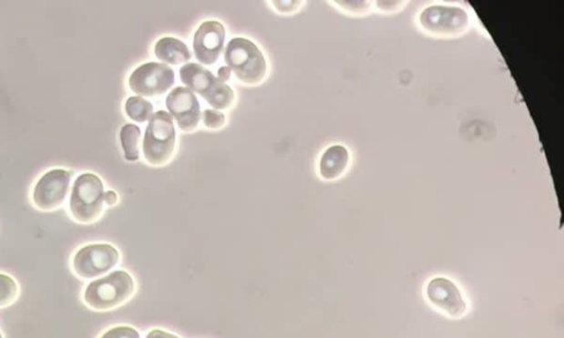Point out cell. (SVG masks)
<instances>
[{"mask_svg": "<svg viewBox=\"0 0 564 338\" xmlns=\"http://www.w3.org/2000/svg\"><path fill=\"white\" fill-rule=\"evenodd\" d=\"M136 292L134 277L128 271H115L89 282L83 292V302L95 312H109L128 303Z\"/></svg>", "mask_w": 564, "mask_h": 338, "instance_id": "1", "label": "cell"}, {"mask_svg": "<svg viewBox=\"0 0 564 338\" xmlns=\"http://www.w3.org/2000/svg\"><path fill=\"white\" fill-rule=\"evenodd\" d=\"M224 60L236 77L256 86L266 77L267 63L262 52L249 39L235 38L226 46Z\"/></svg>", "mask_w": 564, "mask_h": 338, "instance_id": "2", "label": "cell"}, {"mask_svg": "<svg viewBox=\"0 0 564 338\" xmlns=\"http://www.w3.org/2000/svg\"><path fill=\"white\" fill-rule=\"evenodd\" d=\"M181 81L216 110L228 109L235 100V93L228 84L197 63H188L180 70Z\"/></svg>", "mask_w": 564, "mask_h": 338, "instance_id": "3", "label": "cell"}, {"mask_svg": "<svg viewBox=\"0 0 564 338\" xmlns=\"http://www.w3.org/2000/svg\"><path fill=\"white\" fill-rule=\"evenodd\" d=\"M104 184L93 173H83L73 184L70 210L78 223L92 224L101 218L104 210Z\"/></svg>", "mask_w": 564, "mask_h": 338, "instance_id": "4", "label": "cell"}, {"mask_svg": "<svg viewBox=\"0 0 564 338\" xmlns=\"http://www.w3.org/2000/svg\"><path fill=\"white\" fill-rule=\"evenodd\" d=\"M176 138L171 115L165 110L152 115L142 145L146 160L152 166L166 165L175 151Z\"/></svg>", "mask_w": 564, "mask_h": 338, "instance_id": "5", "label": "cell"}, {"mask_svg": "<svg viewBox=\"0 0 564 338\" xmlns=\"http://www.w3.org/2000/svg\"><path fill=\"white\" fill-rule=\"evenodd\" d=\"M120 258L118 248L109 244L84 246L72 258V271L82 280H97L112 272Z\"/></svg>", "mask_w": 564, "mask_h": 338, "instance_id": "6", "label": "cell"}, {"mask_svg": "<svg viewBox=\"0 0 564 338\" xmlns=\"http://www.w3.org/2000/svg\"><path fill=\"white\" fill-rule=\"evenodd\" d=\"M171 67L163 63L150 62L137 67L129 77L131 91L140 97H154L165 94L175 84Z\"/></svg>", "mask_w": 564, "mask_h": 338, "instance_id": "7", "label": "cell"}, {"mask_svg": "<svg viewBox=\"0 0 564 338\" xmlns=\"http://www.w3.org/2000/svg\"><path fill=\"white\" fill-rule=\"evenodd\" d=\"M419 21L431 35L456 36L467 29L468 15L460 7L435 5L421 13Z\"/></svg>", "mask_w": 564, "mask_h": 338, "instance_id": "8", "label": "cell"}, {"mask_svg": "<svg viewBox=\"0 0 564 338\" xmlns=\"http://www.w3.org/2000/svg\"><path fill=\"white\" fill-rule=\"evenodd\" d=\"M72 172L65 169H54L47 171L36 182L33 200L41 210L59 209L66 202L70 189Z\"/></svg>", "mask_w": 564, "mask_h": 338, "instance_id": "9", "label": "cell"}, {"mask_svg": "<svg viewBox=\"0 0 564 338\" xmlns=\"http://www.w3.org/2000/svg\"><path fill=\"white\" fill-rule=\"evenodd\" d=\"M226 30L219 21H205L194 35L193 50L200 63L212 66L222 54Z\"/></svg>", "mask_w": 564, "mask_h": 338, "instance_id": "10", "label": "cell"}, {"mask_svg": "<svg viewBox=\"0 0 564 338\" xmlns=\"http://www.w3.org/2000/svg\"><path fill=\"white\" fill-rule=\"evenodd\" d=\"M167 108L176 119L182 131H192L201 120V108L192 91L186 87H177L168 95Z\"/></svg>", "mask_w": 564, "mask_h": 338, "instance_id": "11", "label": "cell"}, {"mask_svg": "<svg viewBox=\"0 0 564 338\" xmlns=\"http://www.w3.org/2000/svg\"><path fill=\"white\" fill-rule=\"evenodd\" d=\"M426 295L430 302L445 311L453 318H461L467 312L466 301L463 300L460 290L446 278H436L426 288Z\"/></svg>", "mask_w": 564, "mask_h": 338, "instance_id": "12", "label": "cell"}, {"mask_svg": "<svg viewBox=\"0 0 564 338\" xmlns=\"http://www.w3.org/2000/svg\"><path fill=\"white\" fill-rule=\"evenodd\" d=\"M350 163V152L344 146L334 145L326 149L321 157L320 174L325 179H339Z\"/></svg>", "mask_w": 564, "mask_h": 338, "instance_id": "13", "label": "cell"}, {"mask_svg": "<svg viewBox=\"0 0 564 338\" xmlns=\"http://www.w3.org/2000/svg\"><path fill=\"white\" fill-rule=\"evenodd\" d=\"M155 54L167 65L179 66L191 59V52L184 42L176 38H162L157 42Z\"/></svg>", "mask_w": 564, "mask_h": 338, "instance_id": "14", "label": "cell"}, {"mask_svg": "<svg viewBox=\"0 0 564 338\" xmlns=\"http://www.w3.org/2000/svg\"><path fill=\"white\" fill-rule=\"evenodd\" d=\"M141 130L138 126L128 124L120 130V142L125 159L137 161L140 157Z\"/></svg>", "mask_w": 564, "mask_h": 338, "instance_id": "15", "label": "cell"}, {"mask_svg": "<svg viewBox=\"0 0 564 338\" xmlns=\"http://www.w3.org/2000/svg\"><path fill=\"white\" fill-rule=\"evenodd\" d=\"M125 110L128 118L137 121V123H145V121L150 120L151 116L154 115L152 114L154 113L152 104L140 97H129L125 104Z\"/></svg>", "mask_w": 564, "mask_h": 338, "instance_id": "16", "label": "cell"}, {"mask_svg": "<svg viewBox=\"0 0 564 338\" xmlns=\"http://www.w3.org/2000/svg\"><path fill=\"white\" fill-rule=\"evenodd\" d=\"M19 284L6 273H0V309L8 308L18 300Z\"/></svg>", "mask_w": 564, "mask_h": 338, "instance_id": "17", "label": "cell"}, {"mask_svg": "<svg viewBox=\"0 0 564 338\" xmlns=\"http://www.w3.org/2000/svg\"><path fill=\"white\" fill-rule=\"evenodd\" d=\"M99 338H141L140 332L131 326H115Z\"/></svg>", "mask_w": 564, "mask_h": 338, "instance_id": "18", "label": "cell"}, {"mask_svg": "<svg viewBox=\"0 0 564 338\" xmlns=\"http://www.w3.org/2000/svg\"><path fill=\"white\" fill-rule=\"evenodd\" d=\"M204 125L210 129H219L225 124V115L220 110L207 109L203 113Z\"/></svg>", "mask_w": 564, "mask_h": 338, "instance_id": "19", "label": "cell"}, {"mask_svg": "<svg viewBox=\"0 0 564 338\" xmlns=\"http://www.w3.org/2000/svg\"><path fill=\"white\" fill-rule=\"evenodd\" d=\"M299 2H273V6L282 13H292L299 7Z\"/></svg>", "mask_w": 564, "mask_h": 338, "instance_id": "20", "label": "cell"}, {"mask_svg": "<svg viewBox=\"0 0 564 338\" xmlns=\"http://www.w3.org/2000/svg\"><path fill=\"white\" fill-rule=\"evenodd\" d=\"M146 338H181L176 334H172L170 332H167L161 329L151 330Z\"/></svg>", "mask_w": 564, "mask_h": 338, "instance_id": "21", "label": "cell"}, {"mask_svg": "<svg viewBox=\"0 0 564 338\" xmlns=\"http://www.w3.org/2000/svg\"><path fill=\"white\" fill-rule=\"evenodd\" d=\"M231 68L229 67H222L218 72V78L220 81L228 82L231 78Z\"/></svg>", "mask_w": 564, "mask_h": 338, "instance_id": "22", "label": "cell"}, {"mask_svg": "<svg viewBox=\"0 0 564 338\" xmlns=\"http://www.w3.org/2000/svg\"><path fill=\"white\" fill-rule=\"evenodd\" d=\"M118 197L114 191H108L104 194V202L108 206H113L118 203Z\"/></svg>", "mask_w": 564, "mask_h": 338, "instance_id": "23", "label": "cell"}, {"mask_svg": "<svg viewBox=\"0 0 564 338\" xmlns=\"http://www.w3.org/2000/svg\"><path fill=\"white\" fill-rule=\"evenodd\" d=\"M0 338H4L2 332H0Z\"/></svg>", "mask_w": 564, "mask_h": 338, "instance_id": "24", "label": "cell"}]
</instances>
